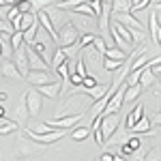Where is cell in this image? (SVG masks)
<instances>
[{"label":"cell","mask_w":161,"mask_h":161,"mask_svg":"<svg viewBox=\"0 0 161 161\" xmlns=\"http://www.w3.org/2000/svg\"><path fill=\"white\" fill-rule=\"evenodd\" d=\"M120 67H123V62L110 60V58H103V69H105V71H118Z\"/></svg>","instance_id":"1f68e13d"},{"label":"cell","mask_w":161,"mask_h":161,"mask_svg":"<svg viewBox=\"0 0 161 161\" xmlns=\"http://www.w3.org/2000/svg\"><path fill=\"white\" fill-rule=\"evenodd\" d=\"M88 133H90V131H88L86 127H80V129H75L73 133H71V137L77 140V142H82V140H86V137H88Z\"/></svg>","instance_id":"d6a6232c"},{"label":"cell","mask_w":161,"mask_h":161,"mask_svg":"<svg viewBox=\"0 0 161 161\" xmlns=\"http://www.w3.org/2000/svg\"><path fill=\"white\" fill-rule=\"evenodd\" d=\"M17 11L22 13V15H24V13H30V2H28V0H19V2H17Z\"/></svg>","instance_id":"74e56055"},{"label":"cell","mask_w":161,"mask_h":161,"mask_svg":"<svg viewBox=\"0 0 161 161\" xmlns=\"http://www.w3.org/2000/svg\"><path fill=\"white\" fill-rule=\"evenodd\" d=\"M110 19L118 22V24H123L125 28H129V30H140V32H146V26L142 24L136 15H131V13H112L110 11Z\"/></svg>","instance_id":"5b68a950"},{"label":"cell","mask_w":161,"mask_h":161,"mask_svg":"<svg viewBox=\"0 0 161 161\" xmlns=\"http://www.w3.org/2000/svg\"><path fill=\"white\" fill-rule=\"evenodd\" d=\"M142 161H161V148L159 146H153L142 155Z\"/></svg>","instance_id":"484cf974"},{"label":"cell","mask_w":161,"mask_h":161,"mask_svg":"<svg viewBox=\"0 0 161 161\" xmlns=\"http://www.w3.org/2000/svg\"><path fill=\"white\" fill-rule=\"evenodd\" d=\"M80 39V30L73 22H64V24L58 28V39H56V45L58 47H69V45H75Z\"/></svg>","instance_id":"3957f363"},{"label":"cell","mask_w":161,"mask_h":161,"mask_svg":"<svg viewBox=\"0 0 161 161\" xmlns=\"http://www.w3.org/2000/svg\"><path fill=\"white\" fill-rule=\"evenodd\" d=\"M45 148H47V146L37 144V142H32L30 137H26L24 133H22L19 140H17V146H15V159L26 161V159H32V157H39L41 153H45Z\"/></svg>","instance_id":"7a4b0ae2"},{"label":"cell","mask_w":161,"mask_h":161,"mask_svg":"<svg viewBox=\"0 0 161 161\" xmlns=\"http://www.w3.org/2000/svg\"><path fill=\"white\" fill-rule=\"evenodd\" d=\"M112 159H114V155H112V153H103L99 161H112Z\"/></svg>","instance_id":"ab89813d"},{"label":"cell","mask_w":161,"mask_h":161,"mask_svg":"<svg viewBox=\"0 0 161 161\" xmlns=\"http://www.w3.org/2000/svg\"><path fill=\"white\" fill-rule=\"evenodd\" d=\"M19 129V125L15 123V120H9L7 118V123L0 125V136H7V133H13V131H17Z\"/></svg>","instance_id":"83f0119b"},{"label":"cell","mask_w":161,"mask_h":161,"mask_svg":"<svg viewBox=\"0 0 161 161\" xmlns=\"http://www.w3.org/2000/svg\"><path fill=\"white\" fill-rule=\"evenodd\" d=\"M92 39H95V35H92V32H86V35H82V37L77 39V43H75V45H77V50L82 52L84 47H88V45L92 43Z\"/></svg>","instance_id":"f1b7e54d"},{"label":"cell","mask_w":161,"mask_h":161,"mask_svg":"<svg viewBox=\"0 0 161 161\" xmlns=\"http://www.w3.org/2000/svg\"><path fill=\"white\" fill-rule=\"evenodd\" d=\"M0 56H2V47H0Z\"/></svg>","instance_id":"bcb514c9"},{"label":"cell","mask_w":161,"mask_h":161,"mask_svg":"<svg viewBox=\"0 0 161 161\" xmlns=\"http://www.w3.org/2000/svg\"><path fill=\"white\" fill-rule=\"evenodd\" d=\"M97 161H99V159H97Z\"/></svg>","instance_id":"681fc988"},{"label":"cell","mask_w":161,"mask_h":161,"mask_svg":"<svg viewBox=\"0 0 161 161\" xmlns=\"http://www.w3.org/2000/svg\"><path fill=\"white\" fill-rule=\"evenodd\" d=\"M0 73L4 75V77H13V80H24V77L19 75V71H17V67L13 64V60L2 62V67H0Z\"/></svg>","instance_id":"d6986e66"},{"label":"cell","mask_w":161,"mask_h":161,"mask_svg":"<svg viewBox=\"0 0 161 161\" xmlns=\"http://www.w3.org/2000/svg\"><path fill=\"white\" fill-rule=\"evenodd\" d=\"M157 80H159V77H155V75L150 73V71H148V64H146V67H144V71H142V75H140V80H137V84H140V88H142V90H146V88H150L155 82H157Z\"/></svg>","instance_id":"ac0fdd59"},{"label":"cell","mask_w":161,"mask_h":161,"mask_svg":"<svg viewBox=\"0 0 161 161\" xmlns=\"http://www.w3.org/2000/svg\"><path fill=\"white\" fill-rule=\"evenodd\" d=\"M142 95V88L140 84H131V86L125 88V97H123V103H131V101H136L137 97Z\"/></svg>","instance_id":"44dd1931"},{"label":"cell","mask_w":161,"mask_h":161,"mask_svg":"<svg viewBox=\"0 0 161 161\" xmlns=\"http://www.w3.org/2000/svg\"><path fill=\"white\" fill-rule=\"evenodd\" d=\"M7 97H9L7 92H0V101H7Z\"/></svg>","instance_id":"60d3db41"},{"label":"cell","mask_w":161,"mask_h":161,"mask_svg":"<svg viewBox=\"0 0 161 161\" xmlns=\"http://www.w3.org/2000/svg\"><path fill=\"white\" fill-rule=\"evenodd\" d=\"M140 148H142V140L137 136H131L129 140H125V144L120 146V153H123V155H133V153H137Z\"/></svg>","instance_id":"9a60e30c"},{"label":"cell","mask_w":161,"mask_h":161,"mask_svg":"<svg viewBox=\"0 0 161 161\" xmlns=\"http://www.w3.org/2000/svg\"><path fill=\"white\" fill-rule=\"evenodd\" d=\"M60 2H64V0H60Z\"/></svg>","instance_id":"c3c4849f"},{"label":"cell","mask_w":161,"mask_h":161,"mask_svg":"<svg viewBox=\"0 0 161 161\" xmlns=\"http://www.w3.org/2000/svg\"><path fill=\"white\" fill-rule=\"evenodd\" d=\"M146 32H150V41H153L155 45H159V41H161L159 4H155V7H153V11H150V15H148V28H146Z\"/></svg>","instance_id":"ba28073f"},{"label":"cell","mask_w":161,"mask_h":161,"mask_svg":"<svg viewBox=\"0 0 161 161\" xmlns=\"http://www.w3.org/2000/svg\"><path fill=\"white\" fill-rule=\"evenodd\" d=\"M19 15V11H17V7H9V11H7V15H4V22H9L11 24L13 19Z\"/></svg>","instance_id":"8d00e7d4"},{"label":"cell","mask_w":161,"mask_h":161,"mask_svg":"<svg viewBox=\"0 0 161 161\" xmlns=\"http://www.w3.org/2000/svg\"><path fill=\"white\" fill-rule=\"evenodd\" d=\"M50 2H54V0H50Z\"/></svg>","instance_id":"7dc6e473"},{"label":"cell","mask_w":161,"mask_h":161,"mask_svg":"<svg viewBox=\"0 0 161 161\" xmlns=\"http://www.w3.org/2000/svg\"><path fill=\"white\" fill-rule=\"evenodd\" d=\"M103 58H110V60L125 62V58H127V54H125V52H120L118 47H105V52H103Z\"/></svg>","instance_id":"7402d4cb"},{"label":"cell","mask_w":161,"mask_h":161,"mask_svg":"<svg viewBox=\"0 0 161 161\" xmlns=\"http://www.w3.org/2000/svg\"><path fill=\"white\" fill-rule=\"evenodd\" d=\"M144 114H146V105H144V103H137L136 108L131 110V114L127 116V127L131 129V127H133V125H136L137 120H140V118L144 116Z\"/></svg>","instance_id":"e0dca14e"},{"label":"cell","mask_w":161,"mask_h":161,"mask_svg":"<svg viewBox=\"0 0 161 161\" xmlns=\"http://www.w3.org/2000/svg\"><path fill=\"white\" fill-rule=\"evenodd\" d=\"M112 161H125V159L120 157V155H114V159H112Z\"/></svg>","instance_id":"b9f144b4"},{"label":"cell","mask_w":161,"mask_h":161,"mask_svg":"<svg viewBox=\"0 0 161 161\" xmlns=\"http://www.w3.org/2000/svg\"><path fill=\"white\" fill-rule=\"evenodd\" d=\"M62 52H64V56L67 58H75L77 54H80V50H77V45H69V47H60Z\"/></svg>","instance_id":"d590c367"},{"label":"cell","mask_w":161,"mask_h":161,"mask_svg":"<svg viewBox=\"0 0 161 161\" xmlns=\"http://www.w3.org/2000/svg\"><path fill=\"white\" fill-rule=\"evenodd\" d=\"M60 80H54V82H50V84H43V86H37V92L41 95V97H47V99H58L60 97Z\"/></svg>","instance_id":"7c38bea8"},{"label":"cell","mask_w":161,"mask_h":161,"mask_svg":"<svg viewBox=\"0 0 161 161\" xmlns=\"http://www.w3.org/2000/svg\"><path fill=\"white\" fill-rule=\"evenodd\" d=\"M69 60V58H67V56H64V52L60 50V47H58V45H56V50H54V56H52V69H56V67H60L62 62H67Z\"/></svg>","instance_id":"d4e9b609"},{"label":"cell","mask_w":161,"mask_h":161,"mask_svg":"<svg viewBox=\"0 0 161 161\" xmlns=\"http://www.w3.org/2000/svg\"><path fill=\"white\" fill-rule=\"evenodd\" d=\"M24 101H26V110H28V116L30 118H37L41 108H43V97L37 92V88H26L24 92Z\"/></svg>","instance_id":"277c9868"},{"label":"cell","mask_w":161,"mask_h":161,"mask_svg":"<svg viewBox=\"0 0 161 161\" xmlns=\"http://www.w3.org/2000/svg\"><path fill=\"white\" fill-rule=\"evenodd\" d=\"M108 88H110V84H95L92 88H88V90L84 88V90H86V95H88L92 101H97V99H101V97L108 92Z\"/></svg>","instance_id":"ffe728a7"},{"label":"cell","mask_w":161,"mask_h":161,"mask_svg":"<svg viewBox=\"0 0 161 161\" xmlns=\"http://www.w3.org/2000/svg\"><path fill=\"white\" fill-rule=\"evenodd\" d=\"M26 137H30L32 142H37V144H43V146H50L54 142H58L62 136H64V131H52V133H35L32 129H26L24 131Z\"/></svg>","instance_id":"52a82bcc"},{"label":"cell","mask_w":161,"mask_h":161,"mask_svg":"<svg viewBox=\"0 0 161 161\" xmlns=\"http://www.w3.org/2000/svg\"><path fill=\"white\" fill-rule=\"evenodd\" d=\"M131 133H136V136H140V133H159V129L155 127V129H150V118H148V114H144L140 120H137L131 129H129Z\"/></svg>","instance_id":"5bb4252c"},{"label":"cell","mask_w":161,"mask_h":161,"mask_svg":"<svg viewBox=\"0 0 161 161\" xmlns=\"http://www.w3.org/2000/svg\"><path fill=\"white\" fill-rule=\"evenodd\" d=\"M0 118H4V105H0Z\"/></svg>","instance_id":"7bdbcfd3"},{"label":"cell","mask_w":161,"mask_h":161,"mask_svg":"<svg viewBox=\"0 0 161 161\" xmlns=\"http://www.w3.org/2000/svg\"><path fill=\"white\" fill-rule=\"evenodd\" d=\"M88 7L92 9V13H95V17L99 19L101 11H103V2H99V0H88Z\"/></svg>","instance_id":"836d02e7"},{"label":"cell","mask_w":161,"mask_h":161,"mask_svg":"<svg viewBox=\"0 0 161 161\" xmlns=\"http://www.w3.org/2000/svg\"><path fill=\"white\" fill-rule=\"evenodd\" d=\"M90 47H92V50L97 52L99 56H103V52H105V41H103L101 37H97V35H95V39H92V43H90Z\"/></svg>","instance_id":"f546056e"},{"label":"cell","mask_w":161,"mask_h":161,"mask_svg":"<svg viewBox=\"0 0 161 161\" xmlns=\"http://www.w3.org/2000/svg\"><path fill=\"white\" fill-rule=\"evenodd\" d=\"M28 110H26V101L24 97H22V101H19V105L15 108V116H13V120L19 125V127H24V125H28Z\"/></svg>","instance_id":"2e32d148"},{"label":"cell","mask_w":161,"mask_h":161,"mask_svg":"<svg viewBox=\"0 0 161 161\" xmlns=\"http://www.w3.org/2000/svg\"><path fill=\"white\" fill-rule=\"evenodd\" d=\"M0 7H7V0H0Z\"/></svg>","instance_id":"f6af8a7d"},{"label":"cell","mask_w":161,"mask_h":161,"mask_svg":"<svg viewBox=\"0 0 161 161\" xmlns=\"http://www.w3.org/2000/svg\"><path fill=\"white\" fill-rule=\"evenodd\" d=\"M32 131H35V133H52V131H56V129H52V127H47L45 123H41L39 127H35Z\"/></svg>","instance_id":"f35d334b"},{"label":"cell","mask_w":161,"mask_h":161,"mask_svg":"<svg viewBox=\"0 0 161 161\" xmlns=\"http://www.w3.org/2000/svg\"><path fill=\"white\" fill-rule=\"evenodd\" d=\"M9 43H11V50H13V52L19 50V47L24 45V37H22V32H13V35H11V41H9Z\"/></svg>","instance_id":"4dcf8cb0"},{"label":"cell","mask_w":161,"mask_h":161,"mask_svg":"<svg viewBox=\"0 0 161 161\" xmlns=\"http://www.w3.org/2000/svg\"><path fill=\"white\" fill-rule=\"evenodd\" d=\"M120 127V116L118 114H108V116H101V136L105 140V144H108V140H110L114 133H116V129Z\"/></svg>","instance_id":"8992f818"},{"label":"cell","mask_w":161,"mask_h":161,"mask_svg":"<svg viewBox=\"0 0 161 161\" xmlns=\"http://www.w3.org/2000/svg\"><path fill=\"white\" fill-rule=\"evenodd\" d=\"M26 56H28V67H30V71H52L50 64H45V62L41 60L37 54L32 52L30 45H26Z\"/></svg>","instance_id":"4fadbf2b"},{"label":"cell","mask_w":161,"mask_h":161,"mask_svg":"<svg viewBox=\"0 0 161 161\" xmlns=\"http://www.w3.org/2000/svg\"><path fill=\"white\" fill-rule=\"evenodd\" d=\"M99 2H103V4H112V0H99Z\"/></svg>","instance_id":"ee69618b"},{"label":"cell","mask_w":161,"mask_h":161,"mask_svg":"<svg viewBox=\"0 0 161 161\" xmlns=\"http://www.w3.org/2000/svg\"><path fill=\"white\" fill-rule=\"evenodd\" d=\"M26 80H28V84H32V88H37V86H43V84H50V82L58 80V77L52 71H28Z\"/></svg>","instance_id":"30bf717a"},{"label":"cell","mask_w":161,"mask_h":161,"mask_svg":"<svg viewBox=\"0 0 161 161\" xmlns=\"http://www.w3.org/2000/svg\"><path fill=\"white\" fill-rule=\"evenodd\" d=\"M92 99L86 95V90L82 86H73L71 92H67V99L62 101V105L58 108L54 118H60V116H86V112L90 110Z\"/></svg>","instance_id":"6da1fadb"},{"label":"cell","mask_w":161,"mask_h":161,"mask_svg":"<svg viewBox=\"0 0 161 161\" xmlns=\"http://www.w3.org/2000/svg\"><path fill=\"white\" fill-rule=\"evenodd\" d=\"M95 84H97V80H95L92 75L88 73L86 77H82V84H80V86H82V88H86V90H88V88H92Z\"/></svg>","instance_id":"e575fe53"},{"label":"cell","mask_w":161,"mask_h":161,"mask_svg":"<svg viewBox=\"0 0 161 161\" xmlns=\"http://www.w3.org/2000/svg\"><path fill=\"white\" fill-rule=\"evenodd\" d=\"M35 22H37V13H32V11L24 13V15H22V24H19V30H17V32H24L26 28H30Z\"/></svg>","instance_id":"603a6c76"},{"label":"cell","mask_w":161,"mask_h":161,"mask_svg":"<svg viewBox=\"0 0 161 161\" xmlns=\"http://www.w3.org/2000/svg\"><path fill=\"white\" fill-rule=\"evenodd\" d=\"M39 30V22H35V24L30 26V28H26L24 32H22V37H24V45H30L32 41H35V35H37Z\"/></svg>","instance_id":"cb8c5ba5"},{"label":"cell","mask_w":161,"mask_h":161,"mask_svg":"<svg viewBox=\"0 0 161 161\" xmlns=\"http://www.w3.org/2000/svg\"><path fill=\"white\" fill-rule=\"evenodd\" d=\"M84 116H60V118H47L45 120V125L47 127H52V129H56V131H67V129H71V127H75V125L80 123Z\"/></svg>","instance_id":"9c48e42d"},{"label":"cell","mask_w":161,"mask_h":161,"mask_svg":"<svg viewBox=\"0 0 161 161\" xmlns=\"http://www.w3.org/2000/svg\"><path fill=\"white\" fill-rule=\"evenodd\" d=\"M30 2V11L32 13H39V11H43V9H47L52 2L50 0H28Z\"/></svg>","instance_id":"4316f807"},{"label":"cell","mask_w":161,"mask_h":161,"mask_svg":"<svg viewBox=\"0 0 161 161\" xmlns=\"http://www.w3.org/2000/svg\"><path fill=\"white\" fill-rule=\"evenodd\" d=\"M13 64L17 67V71L22 77H26V73L30 71V67H28V56H26V45H22L19 50L13 52Z\"/></svg>","instance_id":"8fae6325"}]
</instances>
